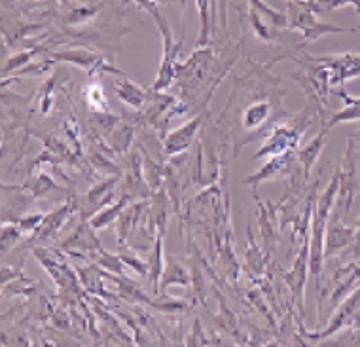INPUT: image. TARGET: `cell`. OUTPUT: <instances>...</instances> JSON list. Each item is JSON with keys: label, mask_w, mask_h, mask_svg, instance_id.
<instances>
[{"label": "cell", "mask_w": 360, "mask_h": 347, "mask_svg": "<svg viewBox=\"0 0 360 347\" xmlns=\"http://www.w3.org/2000/svg\"><path fill=\"white\" fill-rule=\"evenodd\" d=\"M338 97L345 103L342 111L330 112L328 120L323 127H334L338 124H353V122H360V97H353L349 95L345 87H338Z\"/></svg>", "instance_id": "12"}, {"label": "cell", "mask_w": 360, "mask_h": 347, "mask_svg": "<svg viewBox=\"0 0 360 347\" xmlns=\"http://www.w3.org/2000/svg\"><path fill=\"white\" fill-rule=\"evenodd\" d=\"M317 59L328 68L330 84L335 87H345V82L360 76V53L345 51V53L321 56Z\"/></svg>", "instance_id": "7"}, {"label": "cell", "mask_w": 360, "mask_h": 347, "mask_svg": "<svg viewBox=\"0 0 360 347\" xmlns=\"http://www.w3.org/2000/svg\"><path fill=\"white\" fill-rule=\"evenodd\" d=\"M354 241V226H345L340 215L332 217L326 228V239H324V258L326 256H338L347 251Z\"/></svg>", "instance_id": "9"}, {"label": "cell", "mask_w": 360, "mask_h": 347, "mask_svg": "<svg viewBox=\"0 0 360 347\" xmlns=\"http://www.w3.org/2000/svg\"><path fill=\"white\" fill-rule=\"evenodd\" d=\"M171 283L188 285L186 272H184V267L180 266V264H176V262H171V266H169L167 272L163 273V281H162V285H160V289H162V291H165V289H167Z\"/></svg>", "instance_id": "20"}, {"label": "cell", "mask_w": 360, "mask_h": 347, "mask_svg": "<svg viewBox=\"0 0 360 347\" xmlns=\"http://www.w3.org/2000/svg\"><path fill=\"white\" fill-rule=\"evenodd\" d=\"M249 8H252L266 23H269L275 29H286L288 27V18L285 12H277L274 8H269L264 0H245Z\"/></svg>", "instance_id": "17"}, {"label": "cell", "mask_w": 360, "mask_h": 347, "mask_svg": "<svg viewBox=\"0 0 360 347\" xmlns=\"http://www.w3.org/2000/svg\"><path fill=\"white\" fill-rule=\"evenodd\" d=\"M32 56H34V50L31 51H21L19 56H13L10 57V61H8V65H4V72L2 75L6 76L10 70H18L19 67H23V65H27V63L31 61Z\"/></svg>", "instance_id": "23"}, {"label": "cell", "mask_w": 360, "mask_h": 347, "mask_svg": "<svg viewBox=\"0 0 360 347\" xmlns=\"http://www.w3.org/2000/svg\"><path fill=\"white\" fill-rule=\"evenodd\" d=\"M141 207L143 205H137L135 209L131 207L127 213H122L120 215V222H118V237H120V245L125 247V241H127V236H129L131 228H133V224L139 218V211H141Z\"/></svg>", "instance_id": "18"}, {"label": "cell", "mask_w": 360, "mask_h": 347, "mask_svg": "<svg viewBox=\"0 0 360 347\" xmlns=\"http://www.w3.org/2000/svg\"><path fill=\"white\" fill-rule=\"evenodd\" d=\"M317 4L313 0H288L286 2V18H288V29L300 31L305 42H315L324 34H335V32H353L359 31V27L345 29V27L332 25L319 21Z\"/></svg>", "instance_id": "3"}, {"label": "cell", "mask_w": 360, "mask_h": 347, "mask_svg": "<svg viewBox=\"0 0 360 347\" xmlns=\"http://www.w3.org/2000/svg\"><path fill=\"white\" fill-rule=\"evenodd\" d=\"M61 2H67V0H61Z\"/></svg>", "instance_id": "25"}, {"label": "cell", "mask_w": 360, "mask_h": 347, "mask_svg": "<svg viewBox=\"0 0 360 347\" xmlns=\"http://www.w3.org/2000/svg\"><path fill=\"white\" fill-rule=\"evenodd\" d=\"M360 254V217L354 222V241H353V256L356 258Z\"/></svg>", "instance_id": "24"}, {"label": "cell", "mask_w": 360, "mask_h": 347, "mask_svg": "<svg viewBox=\"0 0 360 347\" xmlns=\"http://www.w3.org/2000/svg\"><path fill=\"white\" fill-rule=\"evenodd\" d=\"M203 120H205V114H199L193 120L186 122V124L179 127V130H174L173 133H169L167 139H165V144H163V149L167 152L169 156L180 154V152H184V150L193 143V139H195V133L199 131L201 124H203Z\"/></svg>", "instance_id": "11"}, {"label": "cell", "mask_w": 360, "mask_h": 347, "mask_svg": "<svg viewBox=\"0 0 360 347\" xmlns=\"http://www.w3.org/2000/svg\"><path fill=\"white\" fill-rule=\"evenodd\" d=\"M286 168H290V152H286V154L281 156H274L258 173L249 177V179H245V182H247V184H258L262 180L277 179L279 175L285 173Z\"/></svg>", "instance_id": "15"}, {"label": "cell", "mask_w": 360, "mask_h": 347, "mask_svg": "<svg viewBox=\"0 0 360 347\" xmlns=\"http://www.w3.org/2000/svg\"><path fill=\"white\" fill-rule=\"evenodd\" d=\"M51 59L53 61H63L70 63V65H76V67L87 70V75L95 76L97 72H114V75H122L124 72L114 68L110 63L105 61V57L99 56V53H94L89 50H65V51H56L51 53Z\"/></svg>", "instance_id": "8"}, {"label": "cell", "mask_w": 360, "mask_h": 347, "mask_svg": "<svg viewBox=\"0 0 360 347\" xmlns=\"http://www.w3.org/2000/svg\"><path fill=\"white\" fill-rule=\"evenodd\" d=\"M155 23L160 27V32H162L163 38V57L162 65H160V70H158V78H155L154 84V94H163L167 92L169 87L173 86L176 82V70H179V53L182 42H174L173 31L169 27L165 15H160L155 19Z\"/></svg>", "instance_id": "4"}, {"label": "cell", "mask_w": 360, "mask_h": 347, "mask_svg": "<svg viewBox=\"0 0 360 347\" xmlns=\"http://www.w3.org/2000/svg\"><path fill=\"white\" fill-rule=\"evenodd\" d=\"M114 87L118 92L120 99L124 101L127 106H131V108H143L146 105V101H148V95H146L143 87L135 84L133 80H129L127 76L114 82Z\"/></svg>", "instance_id": "14"}, {"label": "cell", "mask_w": 360, "mask_h": 347, "mask_svg": "<svg viewBox=\"0 0 360 347\" xmlns=\"http://www.w3.org/2000/svg\"><path fill=\"white\" fill-rule=\"evenodd\" d=\"M125 203H127V198H122V201H120L118 205H114V207H112V209H108V211L101 213V215H97L95 218H91V226H94L95 229L108 226V222H110L112 218L118 217L120 213H122V207H124Z\"/></svg>", "instance_id": "21"}, {"label": "cell", "mask_w": 360, "mask_h": 347, "mask_svg": "<svg viewBox=\"0 0 360 347\" xmlns=\"http://www.w3.org/2000/svg\"><path fill=\"white\" fill-rule=\"evenodd\" d=\"M360 319V285L356 286L353 291V294H349L345 300H343L342 304L338 305V310L330 319V324L323 332H319V334H309V332H305L304 334L309 338L311 341H319L324 340V338H328V336L335 334V332H340V330L347 329V327H353L354 321H359Z\"/></svg>", "instance_id": "6"}, {"label": "cell", "mask_w": 360, "mask_h": 347, "mask_svg": "<svg viewBox=\"0 0 360 347\" xmlns=\"http://www.w3.org/2000/svg\"><path fill=\"white\" fill-rule=\"evenodd\" d=\"M360 192V146L349 137L347 150L340 168V199L345 213L351 211L356 194Z\"/></svg>", "instance_id": "5"}, {"label": "cell", "mask_w": 360, "mask_h": 347, "mask_svg": "<svg viewBox=\"0 0 360 347\" xmlns=\"http://www.w3.org/2000/svg\"><path fill=\"white\" fill-rule=\"evenodd\" d=\"M315 4H317L319 12H334V10H340V8L354 6V10L360 13V0H321V2H315Z\"/></svg>", "instance_id": "22"}, {"label": "cell", "mask_w": 360, "mask_h": 347, "mask_svg": "<svg viewBox=\"0 0 360 347\" xmlns=\"http://www.w3.org/2000/svg\"><path fill=\"white\" fill-rule=\"evenodd\" d=\"M148 275L154 291H160V277L163 275V234H158L154 248L148 256Z\"/></svg>", "instance_id": "16"}, {"label": "cell", "mask_w": 360, "mask_h": 347, "mask_svg": "<svg viewBox=\"0 0 360 347\" xmlns=\"http://www.w3.org/2000/svg\"><path fill=\"white\" fill-rule=\"evenodd\" d=\"M228 51H214L212 48H198L186 63H179V70H176V82L180 84L182 95L188 97H199L203 95V101H211L212 92L217 89L224 75L228 72L236 61L237 51L226 57Z\"/></svg>", "instance_id": "1"}, {"label": "cell", "mask_w": 360, "mask_h": 347, "mask_svg": "<svg viewBox=\"0 0 360 347\" xmlns=\"http://www.w3.org/2000/svg\"><path fill=\"white\" fill-rule=\"evenodd\" d=\"M328 143V127H323V130L319 131V135L311 141L309 144H305L304 149L298 150V161L302 163V168H304V179L309 180L311 171L315 168V163H317L319 156L323 152V149Z\"/></svg>", "instance_id": "13"}, {"label": "cell", "mask_w": 360, "mask_h": 347, "mask_svg": "<svg viewBox=\"0 0 360 347\" xmlns=\"http://www.w3.org/2000/svg\"><path fill=\"white\" fill-rule=\"evenodd\" d=\"M86 99L87 105L91 106L97 112H106L108 108V101H106L105 89L101 84H89L86 89Z\"/></svg>", "instance_id": "19"}, {"label": "cell", "mask_w": 360, "mask_h": 347, "mask_svg": "<svg viewBox=\"0 0 360 347\" xmlns=\"http://www.w3.org/2000/svg\"><path fill=\"white\" fill-rule=\"evenodd\" d=\"M338 198H340V169H335L330 184L319 196L317 203L313 205V220H311L309 237V270L315 275L317 283L321 281V272H323L324 264V239H326L328 218Z\"/></svg>", "instance_id": "2"}, {"label": "cell", "mask_w": 360, "mask_h": 347, "mask_svg": "<svg viewBox=\"0 0 360 347\" xmlns=\"http://www.w3.org/2000/svg\"><path fill=\"white\" fill-rule=\"evenodd\" d=\"M307 267H309V241L305 239L302 253L294 260V266H292L290 272L285 275V283L290 286L292 294H294L296 302H298L300 313L302 315H304V289L305 281H307Z\"/></svg>", "instance_id": "10"}]
</instances>
